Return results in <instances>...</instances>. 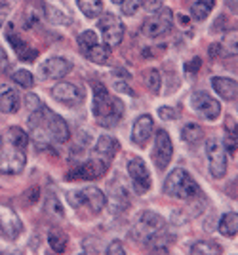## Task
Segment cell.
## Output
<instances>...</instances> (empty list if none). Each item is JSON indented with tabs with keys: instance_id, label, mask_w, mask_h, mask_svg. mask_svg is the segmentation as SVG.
<instances>
[{
	"instance_id": "cell-33",
	"label": "cell",
	"mask_w": 238,
	"mask_h": 255,
	"mask_svg": "<svg viewBox=\"0 0 238 255\" xmlns=\"http://www.w3.org/2000/svg\"><path fill=\"white\" fill-rule=\"evenodd\" d=\"M98 42H99V36L94 31H84L78 34V46H80V50H86V48H90V46H94V44Z\"/></svg>"
},
{
	"instance_id": "cell-22",
	"label": "cell",
	"mask_w": 238,
	"mask_h": 255,
	"mask_svg": "<svg viewBox=\"0 0 238 255\" xmlns=\"http://www.w3.org/2000/svg\"><path fill=\"white\" fill-rule=\"evenodd\" d=\"M212 88L216 90L219 97H223L225 101H233L237 99V82L227 76H214L212 78Z\"/></svg>"
},
{
	"instance_id": "cell-46",
	"label": "cell",
	"mask_w": 238,
	"mask_h": 255,
	"mask_svg": "<svg viewBox=\"0 0 238 255\" xmlns=\"http://www.w3.org/2000/svg\"><path fill=\"white\" fill-rule=\"evenodd\" d=\"M151 255H168V252H166V250H156V252Z\"/></svg>"
},
{
	"instance_id": "cell-23",
	"label": "cell",
	"mask_w": 238,
	"mask_h": 255,
	"mask_svg": "<svg viewBox=\"0 0 238 255\" xmlns=\"http://www.w3.org/2000/svg\"><path fill=\"white\" fill-rule=\"evenodd\" d=\"M4 143L10 145V147H15V149L25 150L29 145V135H27V131H23L21 128L11 126L4 135Z\"/></svg>"
},
{
	"instance_id": "cell-12",
	"label": "cell",
	"mask_w": 238,
	"mask_h": 255,
	"mask_svg": "<svg viewBox=\"0 0 238 255\" xmlns=\"http://www.w3.org/2000/svg\"><path fill=\"white\" fill-rule=\"evenodd\" d=\"M23 231V223L15 210L8 204H0V233L8 240H15Z\"/></svg>"
},
{
	"instance_id": "cell-29",
	"label": "cell",
	"mask_w": 238,
	"mask_h": 255,
	"mask_svg": "<svg viewBox=\"0 0 238 255\" xmlns=\"http://www.w3.org/2000/svg\"><path fill=\"white\" fill-rule=\"evenodd\" d=\"M223 254V248L214 242V240H200L193 244L191 248V255H221Z\"/></svg>"
},
{
	"instance_id": "cell-39",
	"label": "cell",
	"mask_w": 238,
	"mask_h": 255,
	"mask_svg": "<svg viewBox=\"0 0 238 255\" xmlns=\"http://www.w3.org/2000/svg\"><path fill=\"white\" fill-rule=\"evenodd\" d=\"M158 117L162 118V120H175L177 118V111L175 109H172V107H160L158 109Z\"/></svg>"
},
{
	"instance_id": "cell-14",
	"label": "cell",
	"mask_w": 238,
	"mask_h": 255,
	"mask_svg": "<svg viewBox=\"0 0 238 255\" xmlns=\"http://www.w3.org/2000/svg\"><path fill=\"white\" fill-rule=\"evenodd\" d=\"M109 166L105 164V162H101V160L98 158H90L86 160L84 164H80V166H76V168H73V170L67 173L65 179L69 181H76V179H98V177H101L103 173H107Z\"/></svg>"
},
{
	"instance_id": "cell-6",
	"label": "cell",
	"mask_w": 238,
	"mask_h": 255,
	"mask_svg": "<svg viewBox=\"0 0 238 255\" xmlns=\"http://www.w3.org/2000/svg\"><path fill=\"white\" fill-rule=\"evenodd\" d=\"M98 27L109 48L111 46H119L122 42L126 29H124V23L120 21L119 15H115V13H103L98 19Z\"/></svg>"
},
{
	"instance_id": "cell-41",
	"label": "cell",
	"mask_w": 238,
	"mask_h": 255,
	"mask_svg": "<svg viewBox=\"0 0 238 255\" xmlns=\"http://www.w3.org/2000/svg\"><path fill=\"white\" fill-rule=\"evenodd\" d=\"M8 65H10V59L4 52V48L0 46V73H6L8 71Z\"/></svg>"
},
{
	"instance_id": "cell-15",
	"label": "cell",
	"mask_w": 238,
	"mask_h": 255,
	"mask_svg": "<svg viewBox=\"0 0 238 255\" xmlns=\"http://www.w3.org/2000/svg\"><path fill=\"white\" fill-rule=\"evenodd\" d=\"M128 175H130L133 189L137 192H147L151 189V173H149V168L137 156L130 158V162H128Z\"/></svg>"
},
{
	"instance_id": "cell-26",
	"label": "cell",
	"mask_w": 238,
	"mask_h": 255,
	"mask_svg": "<svg viewBox=\"0 0 238 255\" xmlns=\"http://www.w3.org/2000/svg\"><path fill=\"white\" fill-rule=\"evenodd\" d=\"M130 80H131V75L126 73L124 69H115L113 71V88L117 92H120V94H131L133 96V92H131L130 88Z\"/></svg>"
},
{
	"instance_id": "cell-27",
	"label": "cell",
	"mask_w": 238,
	"mask_h": 255,
	"mask_svg": "<svg viewBox=\"0 0 238 255\" xmlns=\"http://www.w3.org/2000/svg\"><path fill=\"white\" fill-rule=\"evenodd\" d=\"M76 4L88 19H98L103 13V0H76Z\"/></svg>"
},
{
	"instance_id": "cell-44",
	"label": "cell",
	"mask_w": 238,
	"mask_h": 255,
	"mask_svg": "<svg viewBox=\"0 0 238 255\" xmlns=\"http://www.w3.org/2000/svg\"><path fill=\"white\" fill-rule=\"evenodd\" d=\"M8 11H10V8L6 4H0V29H2V25H4L6 17H8Z\"/></svg>"
},
{
	"instance_id": "cell-11",
	"label": "cell",
	"mask_w": 238,
	"mask_h": 255,
	"mask_svg": "<svg viewBox=\"0 0 238 255\" xmlns=\"http://www.w3.org/2000/svg\"><path fill=\"white\" fill-rule=\"evenodd\" d=\"M173 27V17H172V11L162 10L160 13L156 15H151L147 21L143 23L141 27V32L149 38H160V36H166L168 32L172 31Z\"/></svg>"
},
{
	"instance_id": "cell-34",
	"label": "cell",
	"mask_w": 238,
	"mask_h": 255,
	"mask_svg": "<svg viewBox=\"0 0 238 255\" xmlns=\"http://www.w3.org/2000/svg\"><path fill=\"white\" fill-rule=\"evenodd\" d=\"M46 212L52 213V217L57 215V217H63V206L59 204V200L55 198V194H50L46 198Z\"/></svg>"
},
{
	"instance_id": "cell-20",
	"label": "cell",
	"mask_w": 238,
	"mask_h": 255,
	"mask_svg": "<svg viewBox=\"0 0 238 255\" xmlns=\"http://www.w3.org/2000/svg\"><path fill=\"white\" fill-rule=\"evenodd\" d=\"M44 17H46V6L42 0H27L25 2V8H23V27L25 29H33Z\"/></svg>"
},
{
	"instance_id": "cell-24",
	"label": "cell",
	"mask_w": 238,
	"mask_h": 255,
	"mask_svg": "<svg viewBox=\"0 0 238 255\" xmlns=\"http://www.w3.org/2000/svg\"><path fill=\"white\" fill-rule=\"evenodd\" d=\"M82 53L86 55L92 63H96V65L107 63L109 55H111V52H109V46H107V44H101V42L94 44V46H90V48H86V50H82Z\"/></svg>"
},
{
	"instance_id": "cell-28",
	"label": "cell",
	"mask_w": 238,
	"mask_h": 255,
	"mask_svg": "<svg viewBox=\"0 0 238 255\" xmlns=\"http://www.w3.org/2000/svg\"><path fill=\"white\" fill-rule=\"evenodd\" d=\"M48 242H50V248L54 250L55 254H63L67 250V242H69V236H67L61 229H50V233H48Z\"/></svg>"
},
{
	"instance_id": "cell-13",
	"label": "cell",
	"mask_w": 238,
	"mask_h": 255,
	"mask_svg": "<svg viewBox=\"0 0 238 255\" xmlns=\"http://www.w3.org/2000/svg\"><path fill=\"white\" fill-rule=\"evenodd\" d=\"M52 96L55 101H59L65 107H78L84 103V90L71 82H59L52 88Z\"/></svg>"
},
{
	"instance_id": "cell-40",
	"label": "cell",
	"mask_w": 238,
	"mask_h": 255,
	"mask_svg": "<svg viewBox=\"0 0 238 255\" xmlns=\"http://www.w3.org/2000/svg\"><path fill=\"white\" fill-rule=\"evenodd\" d=\"M143 6H145V10L151 11V13H158V11L162 10V0H143Z\"/></svg>"
},
{
	"instance_id": "cell-8",
	"label": "cell",
	"mask_w": 238,
	"mask_h": 255,
	"mask_svg": "<svg viewBox=\"0 0 238 255\" xmlns=\"http://www.w3.org/2000/svg\"><path fill=\"white\" fill-rule=\"evenodd\" d=\"M25 164H27L25 150L10 147L6 143L0 147V173H8V175L21 173Z\"/></svg>"
},
{
	"instance_id": "cell-25",
	"label": "cell",
	"mask_w": 238,
	"mask_h": 255,
	"mask_svg": "<svg viewBox=\"0 0 238 255\" xmlns=\"http://www.w3.org/2000/svg\"><path fill=\"white\" fill-rule=\"evenodd\" d=\"M219 233L227 238H235L238 233V215L237 212H229L219 221Z\"/></svg>"
},
{
	"instance_id": "cell-16",
	"label": "cell",
	"mask_w": 238,
	"mask_h": 255,
	"mask_svg": "<svg viewBox=\"0 0 238 255\" xmlns=\"http://www.w3.org/2000/svg\"><path fill=\"white\" fill-rule=\"evenodd\" d=\"M152 129H154V120H152L151 115H141V117H137V120L133 122V128H131V141L137 147H145V143L152 135Z\"/></svg>"
},
{
	"instance_id": "cell-42",
	"label": "cell",
	"mask_w": 238,
	"mask_h": 255,
	"mask_svg": "<svg viewBox=\"0 0 238 255\" xmlns=\"http://www.w3.org/2000/svg\"><path fill=\"white\" fill-rule=\"evenodd\" d=\"M198 69H200V59H198V57H195L191 63L185 65V71H187V73H196Z\"/></svg>"
},
{
	"instance_id": "cell-32",
	"label": "cell",
	"mask_w": 238,
	"mask_h": 255,
	"mask_svg": "<svg viewBox=\"0 0 238 255\" xmlns=\"http://www.w3.org/2000/svg\"><path fill=\"white\" fill-rule=\"evenodd\" d=\"M11 80L17 86H21V88H33L34 86V76L29 71H25V69H19V71L11 73Z\"/></svg>"
},
{
	"instance_id": "cell-43",
	"label": "cell",
	"mask_w": 238,
	"mask_h": 255,
	"mask_svg": "<svg viewBox=\"0 0 238 255\" xmlns=\"http://www.w3.org/2000/svg\"><path fill=\"white\" fill-rule=\"evenodd\" d=\"M221 50H223L221 44H212V46H210V57L216 59L217 55H221Z\"/></svg>"
},
{
	"instance_id": "cell-47",
	"label": "cell",
	"mask_w": 238,
	"mask_h": 255,
	"mask_svg": "<svg viewBox=\"0 0 238 255\" xmlns=\"http://www.w3.org/2000/svg\"><path fill=\"white\" fill-rule=\"evenodd\" d=\"M113 2H115V4H122V2H124V0H113Z\"/></svg>"
},
{
	"instance_id": "cell-19",
	"label": "cell",
	"mask_w": 238,
	"mask_h": 255,
	"mask_svg": "<svg viewBox=\"0 0 238 255\" xmlns=\"http://www.w3.org/2000/svg\"><path fill=\"white\" fill-rule=\"evenodd\" d=\"M21 107V97L19 92L10 84H0V113L4 115H13Z\"/></svg>"
},
{
	"instance_id": "cell-30",
	"label": "cell",
	"mask_w": 238,
	"mask_h": 255,
	"mask_svg": "<svg viewBox=\"0 0 238 255\" xmlns=\"http://www.w3.org/2000/svg\"><path fill=\"white\" fill-rule=\"evenodd\" d=\"M214 6H216V0H195L193 6H191V15L196 21H204L206 17L212 13Z\"/></svg>"
},
{
	"instance_id": "cell-31",
	"label": "cell",
	"mask_w": 238,
	"mask_h": 255,
	"mask_svg": "<svg viewBox=\"0 0 238 255\" xmlns=\"http://www.w3.org/2000/svg\"><path fill=\"white\" fill-rule=\"evenodd\" d=\"M202 137H204V129L198 124H195V122H189V124H185L181 128V139L185 143H196Z\"/></svg>"
},
{
	"instance_id": "cell-17",
	"label": "cell",
	"mask_w": 238,
	"mask_h": 255,
	"mask_svg": "<svg viewBox=\"0 0 238 255\" xmlns=\"http://www.w3.org/2000/svg\"><path fill=\"white\" fill-rule=\"evenodd\" d=\"M6 38H8V42L11 44V48L15 50V53L19 55V59H23V61H34V59H36V55H38L36 48H33L27 40H23L21 36L13 31V27H11V25H8Z\"/></svg>"
},
{
	"instance_id": "cell-9",
	"label": "cell",
	"mask_w": 238,
	"mask_h": 255,
	"mask_svg": "<svg viewBox=\"0 0 238 255\" xmlns=\"http://www.w3.org/2000/svg\"><path fill=\"white\" fill-rule=\"evenodd\" d=\"M173 156V143L170 139V133L166 129H158L156 131V139H154V149H152V160H154V166L160 171H164Z\"/></svg>"
},
{
	"instance_id": "cell-36",
	"label": "cell",
	"mask_w": 238,
	"mask_h": 255,
	"mask_svg": "<svg viewBox=\"0 0 238 255\" xmlns=\"http://www.w3.org/2000/svg\"><path fill=\"white\" fill-rule=\"evenodd\" d=\"M221 145H223V149H227V152L231 156H235L237 154V129L233 131V128H229L225 143H221Z\"/></svg>"
},
{
	"instance_id": "cell-2",
	"label": "cell",
	"mask_w": 238,
	"mask_h": 255,
	"mask_svg": "<svg viewBox=\"0 0 238 255\" xmlns=\"http://www.w3.org/2000/svg\"><path fill=\"white\" fill-rule=\"evenodd\" d=\"M122 113H124V105L120 99L111 96L109 90L101 82L94 86V117L99 126H117L119 120L122 118Z\"/></svg>"
},
{
	"instance_id": "cell-1",
	"label": "cell",
	"mask_w": 238,
	"mask_h": 255,
	"mask_svg": "<svg viewBox=\"0 0 238 255\" xmlns=\"http://www.w3.org/2000/svg\"><path fill=\"white\" fill-rule=\"evenodd\" d=\"M29 126H31L34 139H38L40 143L54 141V143L63 145L71 137L69 124L59 115L52 113L44 105L38 111H33V117L29 118Z\"/></svg>"
},
{
	"instance_id": "cell-35",
	"label": "cell",
	"mask_w": 238,
	"mask_h": 255,
	"mask_svg": "<svg viewBox=\"0 0 238 255\" xmlns=\"http://www.w3.org/2000/svg\"><path fill=\"white\" fill-rule=\"evenodd\" d=\"M160 82H162V76L158 71H151L149 75H147V88H149V92L152 94H158L160 92Z\"/></svg>"
},
{
	"instance_id": "cell-18",
	"label": "cell",
	"mask_w": 238,
	"mask_h": 255,
	"mask_svg": "<svg viewBox=\"0 0 238 255\" xmlns=\"http://www.w3.org/2000/svg\"><path fill=\"white\" fill-rule=\"evenodd\" d=\"M119 150V141L113 135H101L96 143V147L92 150V158H98L101 162H105L107 166H111V160Z\"/></svg>"
},
{
	"instance_id": "cell-45",
	"label": "cell",
	"mask_w": 238,
	"mask_h": 255,
	"mask_svg": "<svg viewBox=\"0 0 238 255\" xmlns=\"http://www.w3.org/2000/svg\"><path fill=\"white\" fill-rule=\"evenodd\" d=\"M27 196L31 198V200H29V204H34L36 200H38V189H36V187H31V191L27 192Z\"/></svg>"
},
{
	"instance_id": "cell-21",
	"label": "cell",
	"mask_w": 238,
	"mask_h": 255,
	"mask_svg": "<svg viewBox=\"0 0 238 255\" xmlns=\"http://www.w3.org/2000/svg\"><path fill=\"white\" fill-rule=\"evenodd\" d=\"M73 65L63 57H50L42 63V75L50 80H61L71 73Z\"/></svg>"
},
{
	"instance_id": "cell-5",
	"label": "cell",
	"mask_w": 238,
	"mask_h": 255,
	"mask_svg": "<svg viewBox=\"0 0 238 255\" xmlns=\"http://www.w3.org/2000/svg\"><path fill=\"white\" fill-rule=\"evenodd\" d=\"M67 200L71 204V208H75V210L88 208L90 213H99L107 204V196L98 187H88V189H80V191H71L67 194Z\"/></svg>"
},
{
	"instance_id": "cell-7",
	"label": "cell",
	"mask_w": 238,
	"mask_h": 255,
	"mask_svg": "<svg viewBox=\"0 0 238 255\" xmlns=\"http://www.w3.org/2000/svg\"><path fill=\"white\" fill-rule=\"evenodd\" d=\"M206 156H208V168L212 177L221 179L227 173V152L217 139H210L206 143Z\"/></svg>"
},
{
	"instance_id": "cell-37",
	"label": "cell",
	"mask_w": 238,
	"mask_h": 255,
	"mask_svg": "<svg viewBox=\"0 0 238 255\" xmlns=\"http://www.w3.org/2000/svg\"><path fill=\"white\" fill-rule=\"evenodd\" d=\"M141 6H143V0H124L120 4V10H122L124 15H133Z\"/></svg>"
},
{
	"instance_id": "cell-4",
	"label": "cell",
	"mask_w": 238,
	"mask_h": 255,
	"mask_svg": "<svg viewBox=\"0 0 238 255\" xmlns=\"http://www.w3.org/2000/svg\"><path fill=\"white\" fill-rule=\"evenodd\" d=\"M164 229H166V221H164L162 215L154 212H141L131 225V236L137 242L147 244L152 236H156Z\"/></svg>"
},
{
	"instance_id": "cell-3",
	"label": "cell",
	"mask_w": 238,
	"mask_h": 255,
	"mask_svg": "<svg viewBox=\"0 0 238 255\" xmlns=\"http://www.w3.org/2000/svg\"><path fill=\"white\" fill-rule=\"evenodd\" d=\"M164 192L179 200H193L195 196L200 194V187L189 175V171H185L183 168H175L168 173V177L164 181Z\"/></svg>"
},
{
	"instance_id": "cell-38",
	"label": "cell",
	"mask_w": 238,
	"mask_h": 255,
	"mask_svg": "<svg viewBox=\"0 0 238 255\" xmlns=\"http://www.w3.org/2000/svg\"><path fill=\"white\" fill-rule=\"evenodd\" d=\"M107 255H126V248L120 240H113L107 246Z\"/></svg>"
},
{
	"instance_id": "cell-48",
	"label": "cell",
	"mask_w": 238,
	"mask_h": 255,
	"mask_svg": "<svg viewBox=\"0 0 238 255\" xmlns=\"http://www.w3.org/2000/svg\"><path fill=\"white\" fill-rule=\"evenodd\" d=\"M82 255H86V254H82Z\"/></svg>"
},
{
	"instance_id": "cell-10",
	"label": "cell",
	"mask_w": 238,
	"mask_h": 255,
	"mask_svg": "<svg viewBox=\"0 0 238 255\" xmlns=\"http://www.w3.org/2000/svg\"><path fill=\"white\" fill-rule=\"evenodd\" d=\"M191 107L196 115H200L206 120H217L219 115H221V105L216 97H212L206 92H195L191 96Z\"/></svg>"
}]
</instances>
